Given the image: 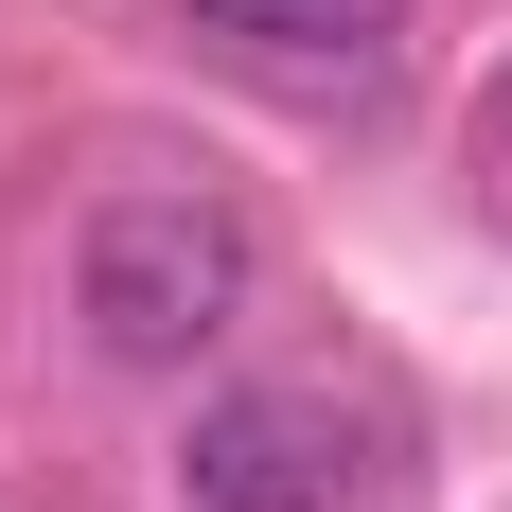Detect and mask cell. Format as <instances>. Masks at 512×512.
Listing matches in <instances>:
<instances>
[{
  "mask_svg": "<svg viewBox=\"0 0 512 512\" xmlns=\"http://www.w3.org/2000/svg\"><path fill=\"white\" fill-rule=\"evenodd\" d=\"M248 301H265V230L212 195V177H124V195H89V230H71V318H89L106 371L230 354Z\"/></svg>",
  "mask_w": 512,
  "mask_h": 512,
  "instance_id": "obj_1",
  "label": "cell"
},
{
  "mask_svg": "<svg viewBox=\"0 0 512 512\" xmlns=\"http://www.w3.org/2000/svg\"><path fill=\"white\" fill-rule=\"evenodd\" d=\"M230 71H265V89H371L389 53H407V0H177Z\"/></svg>",
  "mask_w": 512,
  "mask_h": 512,
  "instance_id": "obj_3",
  "label": "cell"
},
{
  "mask_svg": "<svg viewBox=\"0 0 512 512\" xmlns=\"http://www.w3.org/2000/svg\"><path fill=\"white\" fill-rule=\"evenodd\" d=\"M477 159H495V195H512V71L477 89Z\"/></svg>",
  "mask_w": 512,
  "mask_h": 512,
  "instance_id": "obj_4",
  "label": "cell"
},
{
  "mask_svg": "<svg viewBox=\"0 0 512 512\" xmlns=\"http://www.w3.org/2000/svg\"><path fill=\"white\" fill-rule=\"evenodd\" d=\"M177 495L195 512H389L407 495V407L371 371H248V389L195 407Z\"/></svg>",
  "mask_w": 512,
  "mask_h": 512,
  "instance_id": "obj_2",
  "label": "cell"
}]
</instances>
